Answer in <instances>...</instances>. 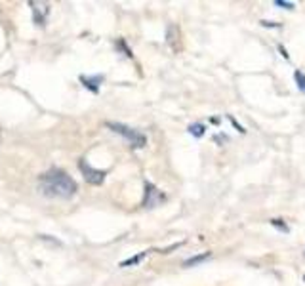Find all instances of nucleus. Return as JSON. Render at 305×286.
Masks as SVG:
<instances>
[{"label":"nucleus","instance_id":"obj_10","mask_svg":"<svg viewBox=\"0 0 305 286\" xmlns=\"http://www.w3.org/2000/svg\"><path fill=\"white\" fill-rule=\"evenodd\" d=\"M294 77H296L297 88H299V90H301V92L305 94V75L301 73V71H296V73H294Z\"/></svg>","mask_w":305,"mask_h":286},{"label":"nucleus","instance_id":"obj_12","mask_svg":"<svg viewBox=\"0 0 305 286\" xmlns=\"http://www.w3.org/2000/svg\"><path fill=\"white\" fill-rule=\"evenodd\" d=\"M271 225L277 227V229H280V231H284V233H288V227L282 223V219H271Z\"/></svg>","mask_w":305,"mask_h":286},{"label":"nucleus","instance_id":"obj_14","mask_svg":"<svg viewBox=\"0 0 305 286\" xmlns=\"http://www.w3.org/2000/svg\"><path fill=\"white\" fill-rule=\"evenodd\" d=\"M303 280H305V275H303Z\"/></svg>","mask_w":305,"mask_h":286},{"label":"nucleus","instance_id":"obj_6","mask_svg":"<svg viewBox=\"0 0 305 286\" xmlns=\"http://www.w3.org/2000/svg\"><path fill=\"white\" fill-rule=\"evenodd\" d=\"M80 82L84 84L86 90L97 94V92H99V84L103 82V75H96V77H86V75H82V77H80Z\"/></svg>","mask_w":305,"mask_h":286},{"label":"nucleus","instance_id":"obj_2","mask_svg":"<svg viewBox=\"0 0 305 286\" xmlns=\"http://www.w3.org/2000/svg\"><path fill=\"white\" fill-rule=\"evenodd\" d=\"M105 126L111 132H114V134H118V136L128 139L134 149H141L147 145V136H145L143 132L128 126V124H122V122H107Z\"/></svg>","mask_w":305,"mask_h":286},{"label":"nucleus","instance_id":"obj_1","mask_svg":"<svg viewBox=\"0 0 305 286\" xmlns=\"http://www.w3.org/2000/svg\"><path fill=\"white\" fill-rule=\"evenodd\" d=\"M38 191L44 197L52 199H71L77 195L79 185L69 174L61 168H50L48 172L40 174L38 178Z\"/></svg>","mask_w":305,"mask_h":286},{"label":"nucleus","instance_id":"obj_3","mask_svg":"<svg viewBox=\"0 0 305 286\" xmlns=\"http://www.w3.org/2000/svg\"><path fill=\"white\" fill-rule=\"evenodd\" d=\"M79 170L80 174L84 176V180H86L88 183H92V185H101V183L105 182V176H107L105 170H97V168L88 164L86 158H80L79 160Z\"/></svg>","mask_w":305,"mask_h":286},{"label":"nucleus","instance_id":"obj_13","mask_svg":"<svg viewBox=\"0 0 305 286\" xmlns=\"http://www.w3.org/2000/svg\"><path fill=\"white\" fill-rule=\"evenodd\" d=\"M262 25L263 27H280V25H277V23H273V21H262Z\"/></svg>","mask_w":305,"mask_h":286},{"label":"nucleus","instance_id":"obj_7","mask_svg":"<svg viewBox=\"0 0 305 286\" xmlns=\"http://www.w3.org/2000/svg\"><path fill=\"white\" fill-rule=\"evenodd\" d=\"M210 256H212L210 252H204V254H199V256H193V258L183 261V267H193V265H197V263H201V261L208 260Z\"/></svg>","mask_w":305,"mask_h":286},{"label":"nucleus","instance_id":"obj_9","mask_svg":"<svg viewBox=\"0 0 305 286\" xmlns=\"http://www.w3.org/2000/svg\"><path fill=\"white\" fill-rule=\"evenodd\" d=\"M149 254V250L147 252H141V254H136V256H132V258H128V260H124V261H120V267H130V265H136V263H140L145 256Z\"/></svg>","mask_w":305,"mask_h":286},{"label":"nucleus","instance_id":"obj_11","mask_svg":"<svg viewBox=\"0 0 305 286\" xmlns=\"http://www.w3.org/2000/svg\"><path fill=\"white\" fill-rule=\"evenodd\" d=\"M275 6H280V8H284V10H294V8H296V4L286 2V0H275Z\"/></svg>","mask_w":305,"mask_h":286},{"label":"nucleus","instance_id":"obj_5","mask_svg":"<svg viewBox=\"0 0 305 286\" xmlns=\"http://www.w3.org/2000/svg\"><path fill=\"white\" fill-rule=\"evenodd\" d=\"M29 8L33 12V19L38 27H42L48 19V14H50V6L48 4H40V2H29Z\"/></svg>","mask_w":305,"mask_h":286},{"label":"nucleus","instance_id":"obj_8","mask_svg":"<svg viewBox=\"0 0 305 286\" xmlns=\"http://www.w3.org/2000/svg\"><path fill=\"white\" fill-rule=\"evenodd\" d=\"M187 132L191 134L193 138H202L204 132H206V126H204L202 122H195V124H191V126L187 128Z\"/></svg>","mask_w":305,"mask_h":286},{"label":"nucleus","instance_id":"obj_4","mask_svg":"<svg viewBox=\"0 0 305 286\" xmlns=\"http://www.w3.org/2000/svg\"><path fill=\"white\" fill-rule=\"evenodd\" d=\"M166 200V195L162 191L155 187L153 183L145 182V197H143V202H141V206L143 208H153V206H158V204H162Z\"/></svg>","mask_w":305,"mask_h":286}]
</instances>
